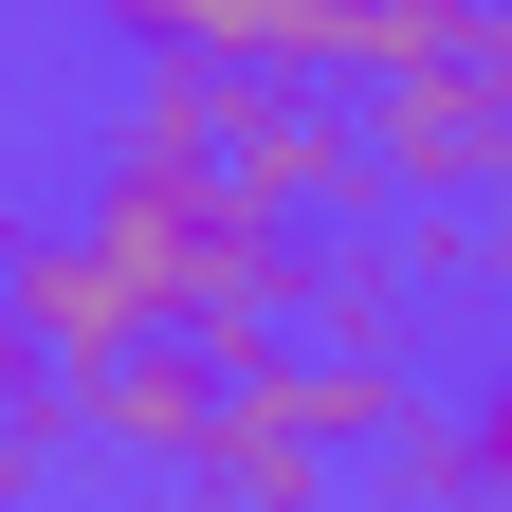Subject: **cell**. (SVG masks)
<instances>
[{
  "mask_svg": "<svg viewBox=\"0 0 512 512\" xmlns=\"http://www.w3.org/2000/svg\"><path fill=\"white\" fill-rule=\"evenodd\" d=\"M476 494H512V366L476 384Z\"/></svg>",
  "mask_w": 512,
  "mask_h": 512,
  "instance_id": "8992f818",
  "label": "cell"
},
{
  "mask_svg": "<svg viewBox=\"0 0 512 512\" xmlns=\"http://www.w3.org/2000/svg\"><path fill=\"white\" fill-rule=\"evenodd\" d=\"M0 421H55V348L19 330V311H0Z\"/></svg>",
  "mask_w": 512,
  "mask_h": 512,
  "instance_id": "5b68a950",
  "label": "cell"
},
{
  "mask_svg": "<svg viewBox=\"0 0 512 512\" xmlns=\"http://www.w3.org/2000/svg\"><path fill=\"white\" fill-rule=\"evenodd\" d=\"M458 37H476V55H512V0H458Z\"/></svg>",
  "mask_w": 512,
  "mask_h": 512,
  "instance_id": "ba28073f",
  "label": "cell"
},
{
  "mask_svg": "<svg viewBox=\"0 0 512 512\" xmlns=\"http://www.w3.org/2000/svg\"><path fill=\"white\" fill-rule=\"evenodd\" d=\"M348 110H366V183H403V202H476V183L512 165V55H476V37L366 74Z\"/></svg>",
  "mask_w": 512,
  "mask_h": 512,
  "instance_id": "7a4b0ae2",
  "label": "cell"
},
{
  "mask_svg": "<svg viewBox=\"0 0 512 512\" xmlns=\"http://www.w3.org/2000/svg\"><path fill=\"white\" fill-rule=\"evenodd\" d=\"M220 165L256 183V202H293V220H348L366 202V110H330V74L220 55Z\"/></svg>",
  "mask_w": 512,
  "mask_h": 512,
  "instance_id": "3957f363",
  "label": "cell"
},
{
  "mask_svg": "<svg viewBox=\"0 0 512 512\" xmlns=\"http://www.w3.org/2000/svg\"><path fill=\"white\" fill-rule=\"evenodd\" d=\"M74 238L128 293V330H293L311 311V220L256 202L238 165H183V147H110Z\"/></svg>",
  "mask_w": 512,
  "mask_h": 512,
  "instance_id": "6da1fadb",
  "label": "cell"
},
{
  "mask_svg": "<svg viewBox=\"0 0 512 512\" xmlns=\"http://www.w3.org/2000/svg\"><path fill=\"white\" fill-rule=\"evenodd\" d=\"M476 256H494V275H512V165L476 183Z\"/></svg>",
  "mask_w": 512,
  "mask_h": 512,
  "instance_id": "52a82bcc",
  "label": "cell"
},
{
  "mask_svg": "<svg viewBox=\"0 0 512 512\" xmlns=\"http://www.w3.org/2000/svg\"><path fill=\"white\" fill-rule=\"evenodd\" d=\"M311 330H330V348H384V330H403V256L311 238Z\"/></svg>",
  "mask_w": 512,
  "mask_h": 512,
  "instance_id": "277c9868",
  "label": "cell"
}]
</instances>
